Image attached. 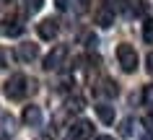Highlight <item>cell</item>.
Wrapping results in <instances>:
<instances>
[{
    "label": "cell",
    "instance_id": "cell-1",
    "mask_svg": "<svg viewBox=\"0 0 153 140\" xmlns=\"http://www.w3.org/2000/svg\"><path fill=\"white\" fill-rule=\"evenodd\" d=\"M3 91H5V96H8L10 101L24 99L26 93H29V78H26V75H21V73L10 75L8 81H5V86H3Z\"/></svg>",
    "mask_w": 153,
    "mask_h": 140
},
{
    "label": "cell",
    "instance_id": "cell-2",
    "mask_svg": "<svg viewBox=\"0 0 153 140\" xmlns=\"http://www.w3.org/2000/svg\"><path fill=\"white\" fill-rule=\"evenodd\" d=\"M117 62L125 73H135L137 70V52L132 44H120L117 47Z\"/></svg>",
    "mask_w": 153,
    "mask_h": 140
},
{
    "label": "cell",
    "instance_id": "cell-3",
    "mask_svg": "<svg viewBox=\"0 0 153 140\" xmlns=\"http://www.w3.org/2000/svg\"><path fill=\"white\" fill-rule=\"evenodd\" d=\"M94 135V124L88 119H78L70 124V140H88Z\"/></svg>",
    "mask_w": 153,
    "mask_h": 140
},
{
    "label": "cell",
    "instance_id": "cell-4",
    "mask_svg": "<svg viewBox=\"0 0 153 140\" xmlns=\"http://www.w3.org/2000/svg\"><path fill=\"white\" fill-rule=\"evenodd\" d=\"M65 57H68V50H65V47H55V50L44 57V70H57V67L65 62Z\"/></svg>",
    "mask_w": 153,
    "mask_h": 140
},
{
    "label": "cell",
    "instance_id": "cell-5",
    "mask_svg": "<svg viewBox=\"0 0 153 140\" xmlns=\"http://www.w3.org/2000/svg\"><path fill=\"white\" fill-rule=\"evenodd\" d=\"M16 57L21 60V62H34V60L39 57V47H36V44H31V41H24V44H18Z\"/></svg>",
    "mask_w": 153,
    "mask_h": 140
},
{
    "label": "cell",
    "instance_id": "cell-6",
    "mask_svg": "<svg viewBox=\"0 0 153 140\" xmlns=\"http://www.w3.org/2000/svg\"><path fill=\"white\" fill-rule=\"evenodd\" d=\"M36 31H39L42 39H55L57 31H60V24H57L55 18H44L42 24H36Z\"/></svg>",
    "mask_w": 153,
    "mask_h": 140
},
{
    "label": "cell",
    "instance_id": "cell-7",
    "mask_svg": "<svg viewBox=\"0 0 153 140\" xmlns=\"http://www.w3.org/2000/svg\"><path fill=\"white\" fill-rule=\"evenodd\" d=\"M24 122L29 124V127H39V124L44 122V114H42V109L36 107V104H31V107L24 109Z\"/></svg>",
    "mask_w": 153,
    "mask_h": 140
},
{
    "label": "cell",
    "instance_id": "cell-8",
    "mask_svg": "<svg viewBox=\"0 0 153 140\" xmlns=\"http://www.w3.org/2000/svg\"><path fill=\"white\" fill-rule=\"evenodd\" d=\"M94 109H96V117L104 124H112L114 122V107H109V104H96Z\"/></svg>",
    "mask_w": 153,
    "mask_h": 140
},
{
    "label": "cell",
    "instance_id": "cell-9",
    "mask_svg": "<svg viewBox=\"0 0 153 140\" xmlns=\"http://www.w3.org/2000/svg\"><path fill=\"white\" fill-rule=\"evenodd\" d=\"M13 130H16V119L10 114H3L0 117V138H10Z\"/></svg>",
    "mask_w": 153,
    "mask_h": 140
},
{
    "label": "cell",
    "instance_id": "cell-10",
    "mask_svg": "<svg viewBox=\"0 0 153 140\" xmlns=\"http://www.w3.org/2000/svg\"><path fill=\"white\" fill-rule=\"evenodd\" d=\"M96 24L101 26V29H109V26L114 24V13L109 8H104V5H101V8L96 10Z\"/></svg>",
    "mask_w": 153,
    "mask_h": 140
},
{
    "label": "cell",
    "instance_id": "cell-11",
    "mask_svg": "<svg viewBox=\"0 0 153 140\" xmlns=\"http://www.w3.org/2000/svg\"><path fill=\"white\" fill-rule=\"evenodd\" d=\"M10 26H0V31L5 34V36H21L24 34V26L18 24V21H8Z\"/></svg>",
    "mask_w": 153,
    "mask_h": 140
},
{
    "label": "cell",
    "instance_id": "cell-12",
    "mask_svg": "<svg viewBox=\"0 0 153 140\" xmlns=\"http://www.w3.org/2000/svg\"><path fill=\"white\" fill-rule=\"evenodd\" d=\"M42 5H44V0H24V13H36V10H42Z\"/></svg>",
    "mask_w": 153,
    "mask_h": 140
},
{
    "label": "cell",
    "instance_id": "cell-13",
    "mask_svg": "<svg viewBox=\"0 0 153 140\" xmlns=\"http://www.w3.org/2000/svg\"><path fill=\"white\" fill-rule=\"evenodd\" d=\"M143 104H145V107H148V112H151V114H153V83H151V86H145V88H143Z\"/></svg>",
    "mask_w": 153,
    "mask_h": 140
},
{
    "label": "cell",
    "instance_id": "cell-14",
    "mask_svg": "<svg viewBox=\"0 0 153 140\" xmlns=\"http://www.w3.org/2000/svg\"><path fill=\"white\" fill-rule=\"evenodd\" d=\"M99 91H101L104 96H117V83H114V81H109V78H106V81L101 83V88H99Z\"/></svg>",
    "mask_w": 153,
    "mask_h": 140
},
{
    "label": "cell",
    "instance_id": "cell-15",
    "mask_svg": "<svg viewBox=\"0 0 153 140\" xmlns=\"http://www.w3.org/2000/svg\"><path fill=\"white\" fill-rule=\"evenodd\" d=\"M120 135L122 138H130V135H132V119H125V122L120 124Z\"/></svg>",
    "mask_w": 153,
    "mask_h": 140
},
{
    "label": "cell",
    "instance_id": "cell-16",
    "mask_svg": "<svg viewBox=\"0 0 153 140\" xmlns=\"http://www.w3.org/2000/svg\"><path fill=\"white\" fill-rule=\"evenodd\" d=\"M143 41H145V44H153V24H145L143 26Z\"/></svg>",
    "mask_w": 153,
    "mask_h": 140
},
{
    "label": "cell",
    "instance_id": "cell-17",
    "mask_svg": "<svg viewBox=\"0 0 153 140\" xmlns=\"http://www.w3.org/2000/svg\"><path fill=\"white\" fill-rule=\"evenodd\" d=\"M104 8H109L112 13H117V10L122 8V0H104Z\"/></svg>",
    "mask_w": 153,
    "mask_h": 140
},
{
    "label": "cell",
    "instance_id": "cell-18",
    "mask_svg": "<svg viewBox=\"0 0 153 140\" xmlns=\"http://www.w3.org/2000/svg\"><path fill=\"white\" fill-rule=\"evenodd\" d=\"M68 109H73V112H81V109H83V99H70V101H68Z\"/></svg>",
    "mask_w": 153,
    "mask_h": 140
},
{
    "label": "cell",
    "instance_id": "cell-19",
    "mask_svg": "<svg viewBox=\"0 0 153 140\" xmlns=\"http://www.w3.org/2000/svg\"><path fill=\"white\" fill-rule=\"evenodd\" d=\"M145 65H148V73L153 75V52H151V55H148V57H145Z\"/></svg>",
    "mask_w": 153,
    "mask_h": 140
},
{
    "label": "cell",
    "instance_id": "cell-20",
    "mask_svg": "<svg viewBox=\"0 0 153 140\" xmlns=\"http://www.w3.org/2000/svg\"><path fill=\"white\" fill-rule=\"evenodd\" d=\"M55 5H57L60 10H68V0H55Z\"/></svg>",
    "mask_w": 153,
    "mask_h": 140
},
{
    "label": "cell",
    "instance_id": "cell-21",
    "mask_svg": "<svg viewBox=\"0 0 153 140\" xmlns=\"http://www.w3.org/2000/svg\"><path fill=\"white\" fill-rule=\"evenodd\" d=\"M0 67H5V52L0 50Z\"/></svg>",
    "mask_w": 153,
    "mask_h": 140
},
{
    "label": "cell",
    "instance_id": "cell-22",
    "mask_svg": "<svg viewBox=\"0 0 153 140\" xmlns=\"http://www.w3.org/2000/svg\"><path fill=\"white\" fill-rule=\"evenodd\" d=\"M143 140H153V138H151V132H148V130H143Z\"/></svg>",
    "mask_w": 153,
    "mask_h": 140
},
{
    "label": "cell",
    "instance_id": "cell-23",
    "mask_svg": "<svg viewBox=\"0 0 153 140\" xmlns=\"http://www.w3.org/2000/svg\"><path fill=\"white\" fill-rule=\"evenodd\" d=\"M99 140H112V138H106V135H101V138H99Z\"/></svg>",
    "mask_w": 153,
    "mask_h": 140
},
{
    "label": "cell",
    "instance_id": "cell-24",
    "mask_svg": "<svg viewBox=\"0 0 153 140\" xmlns=\"http://www.w3.org/2000/svg\"><path fill=\"white\" fill-rule=\"evenodd\" d=\"M39 140H49V138H39Z\"/></svg>",
    "mask_w": 153,
    "mask_h": 140
}]
</instances>
